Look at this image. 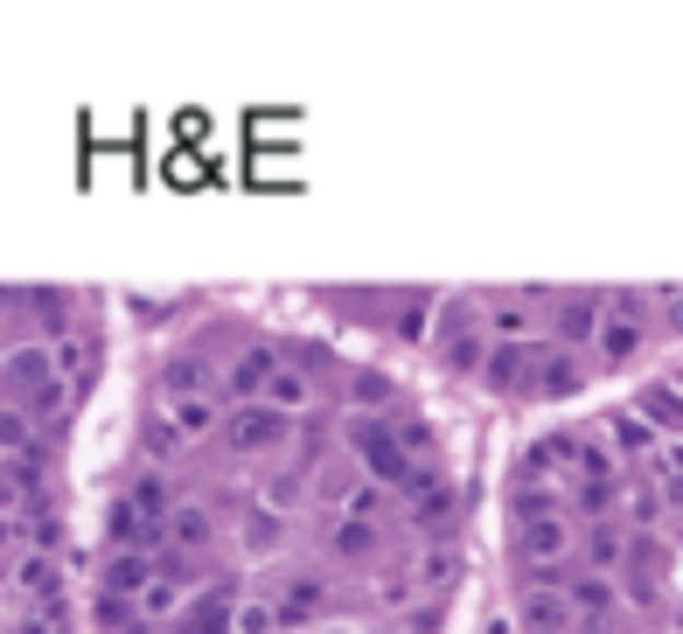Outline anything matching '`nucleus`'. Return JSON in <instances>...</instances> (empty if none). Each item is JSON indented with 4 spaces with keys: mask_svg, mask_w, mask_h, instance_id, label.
<instances>
[{
    "mask_svg": "<svg viewBox=\"0 0 683 634\" xmlns=\"http://www.w3.org/2000/svg\"><path fill=\"white\" fill-rule=\"evenodd\" d=\"M0 537H8V523H0Z\"/></svg>",
    "mask_w": 683,
    "mask_h": 634,
    "instance_id": "f257e3e1",
    "label": "nucleus"
}]
</instances>
